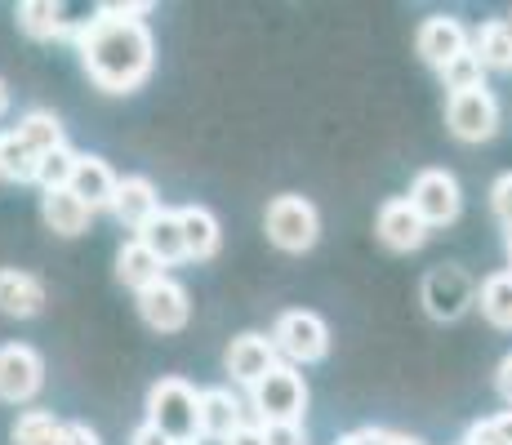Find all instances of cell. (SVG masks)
<instances>
[{
    "label": "cell",
    "instance_id": "obj_19",
    "mask_svg": "<svg viewBox=\"0 0 512 445\" xmlns=\"http://www.w3.org/2000/svg\"><path fill=\"white\" fill-rule=\"evenodd\" d=\"M139 241H143V250L152 254L161 267H174V263L187 259V254H183V232H179V214L165 210V205H161V214H156V219L139 232Z\"/></svg>",
    "mask_w": 512,
    "mask_h": 445
},
{
    "label": "cell",
    "instance_id": "obj_3",
    "mask_svg": "<svg viewBox=\"0 0 512 445\" xmlns=\"http://www.w3.org/2000/svg\"><path fill=\"white\" fill-rule=\"evenodd\" d=\"M196 397L201 392L192 388L187 379H161L152 383V392H147V419L161 437L170 441H196Z\"/></svg>",
    "mask_w": 512,
    "mask_h": 445
},
{
    "label": "cell",
    "instance_id": "obj_42",
    "mask_svg": "<svg viewBox=\"0 0 512 445\" xmlns=\"http://www.w3.org/2000/svg\"><path fill=\"white\" fill-rule=\"evenodd\" d=\"M508 27H512V23H508Z\"/></svg>",
    "mask_w": 512,
    "mask_h": 445
},
{
    "label": "cell",
    "instance_id": "obj_1",
    "mask_svg": "<svg viewBox=\"0 0 512 445\" xmlns=\"http://www.w3.org/2000/svg\"><path fill=\"white\" fill-rule=\"evenodd\" d=\"M76 54H81L85 76L103 89V94H134L156 63V41L139 18H85L72 27Z\"/></svg>",
    "mask_w": 512,
    "mask_h": 445
},
{
    "label": "cell",
    "instance_id": "obj_22",
    "mask_svg": "<svg viewBox=\"0 0 512 445\" xmlns=\"http://www.w3.org/2000/svg\"><path fill=\"white\" fill-rule=\"evenodd\" d=\"M18 27H23L32 41H58V36H72V23H67L63 5H54V0H23V5L14 9Z\"/></svg>",
    "mask_w": 512,
    "mask_h": 445
},
{
    "label": "cell",
    "instance_id": "obj_6",
    "mask_svg": "<svg viewBox=\"0 0 512 445\" xmlns=\"http://www.w3.org/2000/svg\"><path fill=\"white\" fill-rule=\"evenodd\" d=\"M406 205L423 219V227H446L459 219L464 210V196H459V178L450 170H419L415 183H410V196Z\"/></svg>",
    "mask_w": 512,
    "mask_h": 445
},
{
    "label": "cell",
    "instance_id": "obj_16",
    "mask_svg": "<svg viewBox=\"0 0 512 445\" xmlns=\"http://www.w3.org/2000/svg\"><path fill=\"white\" fill-rule=\"evenodd\" d=\"M67 192H72L90 214L94 210H112V196H116L112 165H107L103 156H81V161H76V170H72V183H67Z\"/></svg>",
    "mask_w": 512,
    "mask_h": 445
},
{
    "label": "cell",
    "instance_id": "obj_8",
    "mask_svg": "<svg viewBox=\"0 0 512 445\" xmlns=\"http://www.w3.org/2000/svg\"><path fill=\"white\" fill-rule=\"evenodd\" d=\"M45 388V361L32 343H5L0 348V401L27 405Z\"/></svg>",
    "mask_w": 512,
    "mask_h": 445
},
{
    "label": "cell",
    "instance_id": "obj_4",
    "mask_svg": "<svg viewBox=\"0 0 512 445\" xmlns=\"http://www.w3.org/2000/svg\"><path fill=\"white\" fill-rule=\"evenodd\" d=\"M254 414H259V428L268 423H303L308 410V388H303V374L294 365H272L259 383H254Z\"/></svg>",
    "mask_w": 512,
    "mask_h": 445
},
{
    "label": "cell",
    "instance_id": "obj_34",
    "mask_svg": "<svg viewBox=\"0 0 512 445\" xmlns=\"http://www.w3.org/2000/svg\"><path fill=\"white\" fill-rule=\"evenodd\" d=\"M98 14L103 18H139L143 23V14H152V5H147V0L143 5H112V0H107V5H98Z\"/></svg>",
    "mask_w": 512,
    "mask_h": 445
},
{
    "label": "cell",
    "instance_id": "obj_30",
    "mask_svg": "<svg viewBox=\"0 0 512 445\" xmlns=\"http://www.w3.org/2000/svg\"><path fill=\"white\" fill-rule=\"evenodd\" d=\"M464 445H512V410L495 414V419H481L468 428Z\"/></svg>",
    "mask_w": 512,
    "mask_h": 445
},
{
    "label": "cell",
    "instance_id": "obj_14",
    "mask_svg": "<svg viewBox=\"0 0 512 445\" xmlns=\"http://www.w3.org/2000/svg\"><path fill=\"white\" fill-rule=\"evenodd\" d=\"M0 312L14 321H32L45 312V281L23 267H0Z\"/></svg>",
    "mask_w": 512,
    "mask_h": 445
},
{
    "label": "cell",
    "instance_id": "obj_32",
    "mask_svg": "<svg viewBox=\"0 0 512 445\" xmlns=\"http://www.w3.org/2000/svg\"><path fill=\"white\" fill-rule=\"evenodd\" d=\"M263 445H308V432H303V423H268Z\"/></svg>",
    "mask_w": 512,
    "mask_h": 445
},
{
    "label": "cell",
    "instance_id": "obj_27",
    "mask_svg": "<svg viewBox=\"0 0 512 445\" xmlns=\"http://www.w3.org/2000/svg\"><path fill=\"white\" fill-rule=\"evenodd\" d=\"M63 437V419H54L49 410H27L14 423V445H58Z\"/></svg>",
    "mask_w": 512,
    "mask_h": 445
},
{
    "label": "cell",
    "instance_id": "obj_13",
    "mask_svg": "<svg viewBox=\"0 0 512 445\" xmlns=\"http://www.w3.org/2000/svg\"><path fill=\"white\" fill-rule=\"evenodd\" d=\"M374 232H379V241L388 245V250H397V254H410V250H419V245L428 241V227H423V219L406 205V196L383 201L379 219H374Z\"/></svg>",
    "mask_w": 512,
    "mask_h": 445
},
{
    "label": "cell",
    "instance_id": "obj_38",
    "mask_svg": "<svg viewBox=\"0 0 512 445\" xmlns=\"http://www.w3.org/2000/svg\"><path fill=\"white\" fill-rule=\"evenodd\" d=\"M383 445H423L419 437H406V432H388V441Z\"/></svg>",
    "mask_w": 512,
    "mask_h": 445
},
{
    "label": "cell",
    "instance_id": "obj_21",
    "mask_svg": "<svg viewBox=\"0 0 512 445\" xmlns=\"http://www.w3.org/2000/svg\"><path fill=\"white\" fill-rule=\"evenodd\" d=\"M41 219H45V227L54 236H81L85 227H90L94 214L85 210V205L76 201L67 187H58V192H45L41 196Z\"/></svg>",
    "mask_w": 512,
    "mask_h": 445
},
{
    "label": "cell",
    "instance_id": "obj_23",
    "mask_svg": "<svg viewBox=\"0 0 512 445\" xmlns=\"http://www.w3.org/2000/svg\"><path fill=\"white\" fill-rule=\"evenodd\" d=\"M165 276V267L152 259V254L143 250V241L134 236V241H125L121 245V254H116V281L125 285V290H134V294H143L147 285H156Z\"/></svg>",
    "mask_w": 512,
    "mask_h": 445
},
{
    "label": "cell",
    "instance_id": "obj_28",
    "mask_svg": "<svg viewBox=\"0 0 512 445\" xmlns=\"http://www.w3.org/2000/svg\"><path fill=\"white\" fill-rule=\"evenodd\" d=\"M76 161H81V152H72L67 143H63V147H54V152H45V156H41V170H36V183H41L45 192H58V187L72 183Z\"/></svg>",
    "mask_w": 512,
    "mask_h": 445
},
{
    "label": "cell",
    "instance_id": "obj_25",
    "mask_svg": "<svg viewBox=\"0 0 512 445\" xmlns=\"http://www.w3.org/2000/svg\"><path fill=\"white\" fill-rule=\"evenodd\" d=\"M36 170H41V156L14 130L0 134V178H9V183H36Z\"/></svg>",
    "mask_w": 512,
    "mask_h": 445
},
{
    "label": "cell",
    "instance_id": "obj_15",
    "mask_svg": "<svg viewBox=\"0 0 512 445\" xmlns=\"http://www.w3.org/2000/svg\"><path fill=\"white\" fill-rule=\"evenodd\" d=\"M241 423H245L241 401H236L228 388H205L201 397H196V437L228 441Z\"/></svg>",
    "mask_w": 512,
    "mask_h": 445
},
{
    "label": "cell",
    "instance_id": "obj_12",
    "mask_svg": "<svg viewBox=\"0 0 512 445\" xmlns=\"http://www.w3.org/2000/svg\"><path fill=\"white\" fill-rule=\"evenodd\" d=\"M112 214L121 219L130 232H143L147 223L161 214V196H156V183L143 174L116 178V196H112Z\"/></svg>",
    "mask_w": 512,
    "mask_h": 445
},
{
    "label": "cell",
    "instance_id": "obj_37",
    "mask_svg": "<svg viewBox=\"0 0 512 445\" xmlns=\"http://www.w3.org/2000/svg\"><path fill=\"white\" fill-rule=\"evenodd\" d=\"M130 445H174L170 437H161V432L152 428V423H139V428H134V437H130Z\"/></svg>",
    "mask_w": 512,
    "mask_h": 445
},
{
    "label": "cell",
    "instance_id": "obj_31",
    "mask_svg": "<svg viewBox=\"0 0 512 445\" xmlns=\"http://www.w3.org/2000/svg\"><path fill=\"white\" fill-rule=\"evenodd\" d=\"M490 210H495V219L512 232V174L495 178V187H490Z\"/></svg>",
    "mask_w": 512,
    "mask_h": 445
},
{
    "label": "cell",
    "instance_id": "obj_35",
    "mask_svg": "<svg viewBox=\"0 0 512 445\" xmlns=\"http://www.w3.org/2000/svg\"><path fill=\"white\" fill-rule=\"evenodd\" d=\"M223 445H263V428L259 423H241V428H236Z\"/></svg>",
    "mask_w": 512,
    "mask_h": 445
},
{
    "label": "cell",
    "instance_id": "obj_33",
    "mask_svg": "<svg viewBox=\"0 0 512 445\" xmlns=\"http://www.w3.org/2000/svg\"><path fill=\"white\" fill-rule=\"evenodd\" d=\"M58 445H103V441H98V432L90 428V423H63Z\"/></svg>",
    "mask_w": 512,
    "mask_h": 445
},
{
    "label": "cell",
    "instance_id": "obj_29",
    "mask_svg": "<svg viewBox=\"0 0 512 445\" xmlns=\"http://www.w3.org/2000/svg\"><path fill=\"white\" fill-rule=\"evenodd\" d=\"M441 85H446L450 94H459V89H477V85H486V72H481V63L472 58V49H464L459 58H450V63L441 67Z\"/></svg>",
    "mask_w": 512,
    "mask_h": 445
},
{
    "label": "cell",
    "instance_id": "obj_26",
    "mask_svg": "<svg viewBox=\"0 0 512 445\" xmlns=\"http://www.w3.org/2000/svg\"><path fill=\"white\" fill-rule=\"evenodd\" d=\"M18 138H23L27 147H32L36 156H45V152H54V147H63L67 138H63V121H58L54 112H27L23 121H18Z\"/></svg>",
    "mask_w": 512,
    "mask_h": 445
},
{
    "label": "cell",
    "instance_id": "obj_41",
    "mask_svg": "<svg viewBox=\"0 0 512 445\" xmlns=\"http://www.w3.org/2000/svg\"><path fill=\"white\" fill-rule=\"evenodd\" d=\"M174 445H196V441H174Z\"/></svg>",
    "mask_w": 512,
    "mask_h": 445
},
{
    "label": "cell",
    "instance_id": "obj_7",
    "mask_svg": "<svg viewBox=\"0 0 512 445\" xmlns=\"http://www.w3.org/2000/svg\"><path fill=\"white\" fill-rule=\"evenodd\" d=\"M446 121H450V134L464 138V143H486L499 130V103L486 85L459 89L446 103Z\"/></svg>",
    "mask_w": 512,
    "mask_h": 445
},
{
    "label": "cell",
    "instance_id": "obj_10",
    "mask_svg": "<svg viewBox=\"0 0 512 445\" xmlns=\"http://www.w3.org/2000/svg\"><path fill=\"white\" fill-rule=\"evenodd\" d=\"M139 312L156 334H179L187 325V316H192V303H187V290L174 276H161V281L147 285L139 294Z\"/></svg>",
    "mask_w": 512,
    "mask_h": 445
},
{
    "label": "cell",
    "instance_id": "obj_24",
    "mask_svg": "<svg viewBox=\"0 0 512 445\" xmlns=\"http://www.w3.org/2000/svg\"><path fill=\"white\" fill-rule=\"evenodd\" d=\"M472 303H481V316H486L490 325H499V330H512V276L508 272L486 276Z\"/></svg>",
    "mask_w": 512,
    "mask_h": 445
},
{
    "label": "cell",
    "instance_id": "obj_20",
    "mask_svg": "<svg viewBox=\"0 0 512 445\" xmlns=\"http://www.w3.org/2000/svg\"><path fill=\"white\" fill-rule=\"evenodd\" d=\"M472 58L481 63V72H512V27L504 18L495 23H481L472 32Z\"/></svg>",
    "mask_w": 512,
    "mask_h": 445
},
{
    "label": "cell",
    "instance_id": "obj_18",
    "mask_svg": "<svg viewBox=\"0 0 512 445\" xmlns=\"http://www.w3.org/2000/svg\"><path fill=\"white\" fill-rule=\"evenodd\" d=\"M277 365V348H272V339H263V334H241V339H232L228 348V374L236 383H245V388H254V383L263 379V374Z\"/></svg>",
    "mask_w": 512,
    "mask_h": 445
},
{
    "label": "cell",
    "instance_id": "obj_17",
    "mask_svg": "<svg viewBox=\"0 0 512 445\" xmlns=\"http://www.w3.org/2000/svg\"><path fill=\"white\" fill-rule=\"evenodd\" d=\"M174 214H179V232H183V254L187 259H196V263L214 259L219 245H223L219 219H214L205 205H183V210H174Z\"/></svg>",
    "mask_w": 512,
    "mask_h": 445
},
{
    "label": "cell",
    "instance_id": "obj_11",
    "mask_svg": "<svg viewBox=\"0 0 512 445\" xmlns=\"http://www.w3.org/2000/svg\"><path fill=\"white\" fill-rule=\"evenodd\" d=\"M415 45H419L423 63L441 72L450 58H459V54L468 49V27L459 23V18H450V14H432V18H423Z\"/></svg>",
    "mask_w": 512,
    "mask_h": 445
},
{
    "label": "cell",
    "instance_id": "obj_40",
    "mask_svg": "<svg viewBox=\"0 0 512 445\" xmlns=\"http://www.w3.org/2000/svg\"><path fill=\"white\" fill-rule=\"evenodd\" d=\"M508 276H512V232H508Z\"/></svg>",
    "mask_w": 512,
    "mask_h": 445
},
{
    "label": "cell",
    "instance_id": "obj_36",
    "mask_svg": "<svg viewBox=\"0 0 512 445\" xmlns=\"http://www.w3.org/2000/svg\"><path fill=\"white\" fill-rule=\"evenodd\" d=\"M495 388H499V397H504L512 405V352L499 361V370H495Z\"/></svg>",
    "mask_w": 512,
    "mask_h": 445
},
{
    "label": "cell",
    "instance_id": "obj_5",
    "mask_svg": "<svg viewBox=\"0 0 512 445\" xmlns=\"http://www.w3.org/2000/svg\"><path fill=\"white\" fill-rule=\"evenodd\" d=\"M272 348H277V356H285V365H312L330 352V325L303 308L281 312L272 325Z\"/></svg>",
    "mask_w": 512,
    "mask_h": 445
},
{
    "label": "cell",
    "instance_id": "obj_9",
    "mask_svg": "<svg viewBox=\"0 0 512 445\" xmlns=\"http://www.w3.org/2000/svg\"><path fill=\"white\" fill-rule=\"evenodd\" d=\"M477 299L468 272L455 263H441L423 276V308H428L432 321H455V316L468 312V303Z\"/></svg>",
    "mask_w": 512,
    "mask_h": 445
},
{
    "label": "cell",
    "instance_id": "obj_39",
    "mask_svg": "<svg viewBox=\"0 0 512 445\" xmlns=\"http://www.w3.org/2000/svg\"><path fill=\"white\" fill-rule=\"evenodd\" d=\"M5 107H9V85L0 81V116H5Z\"/></svg>",
    "mask_w": 512,
    "mask_h": 445
},
{
    "label": "cell",
    "instance_id": "obj_2",
    "mask_svg": "<svg viewBox=\"0 0 512 445\" xmlns=\"http://www.w3.org/2000/svg\"><path fill=\"white\" fill-rule=\"evenodd\" d=\"M263 227H268V241L277 245V250L303 254V250H312V245H317L321 214H317V205H312L308 196L285 192V196H272L268 214H263Z\"/></svg>",
    "mask_w": 512,
    "mask_h": 445
}]
</instances>
